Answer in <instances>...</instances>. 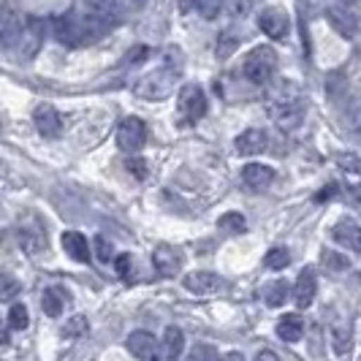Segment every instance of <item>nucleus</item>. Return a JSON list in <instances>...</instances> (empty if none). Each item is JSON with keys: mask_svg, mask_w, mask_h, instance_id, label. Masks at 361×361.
<instances>
[{"mask_svg": "<svg viewBox=\"0 0 361 361\" xmlns=\"http://www.w3.org/2000/svg\"><path fill=\"white\" fill-rule=\"evenodd\" d=\"M315 293H318V280H315V271L307 267V269H302V274L293 283V305L299 310H307L315 299Z\"/></svg>", "mask_w": 361, "mask_h": 361, "instance_id": "13", "label": "nucleus"}, {"mask_svg": "<svg viewBox=\"0 0 361 361\" xmlns=\"http://www.w3.org/2000/svg\"><path fill=\"white\" fill-rule=\"evenodd\" d=\"M22 27H25V19L19 14V8L11 0H6L0 6V47L3 49L17 47L19 38H22Z\"/></svg>", "mask_w": 361, "mask_h": 361, "instance_id": "5", "label": "nucleus"}, {"mask_svg": "<svg viewBox=\"0 0 361 361\" xmlns=\"http://www.w3.org/2000/svg\"><path fill=\"white\" fill-rule=\"evenodd\" d=\"M182 350H185V334H182V329L166 326L161 340V356L166 361H177L182 356Z\"/></svg>", "mask_w": 361, "mask_h": 361, "instance_id": "20", "label": "nucleus"}, {"mask_svg": "<svg viewBox=\"0 0 361 361\" xmlns=\"http://www.w3.org/2000/svg\"><path fill=\"white\" fill-rule=\"evenodd\" d=\"M63 250L71 255L73 261H79V264L90 261V242H87V236L79 234V231H66L63 234Z\"/></svg>", "mask_w": 361, "mask_h": 361, "instance_id": "21", "label": "nucleus"}, {"mask_svg": "<svg viewBox=\"0 0 361 361\" xmlns=\"http://www.w3.org/2000/svg\"><path fill=\"white\" fill-rule=\"evenodd\" d=\"M33 123H36L38 133L47 136V139L60 136V130H63V120H60L57 109H52V106H38L36 111H33Z\"/></svg>", "mask_w": 361, "mask_h": 361, "instance_id": "17", "label": "nucleus"}, {"mask_svg": "<svg viewBox=\"0 0 361 361\" xmlns=\"http://www.w3.org/2000/svg\"><path fill=\"white\" fill-rule=\"evenodd\" d=\"M217 226L226 234H245L247 231V220H245V215H239V212H226V215L217 220Z\"/></svg>", "mask_w": 361, "mask_h": 361, "instance_id": "24", "label": "nucleus"}, {"mask_svg": "<svg viewBox=\"0 0 361 361\" xmlns=\"http://www.w3.org/2000/svg\"><path fill=\"white\" fill-rule=\"evenodd\" d=\"M331 348H334V356H348L350 348H353V331L350 326H334L331 331Z\"/></svg>", "mask_w": 361, "mask_h": 361, "instance_id": "23", "label": "nucleus"}, {"mask_svg": "<svg viewBox=\"0 0 361 361\" xmlns=\"http://www.w3.org/2000/svg\"><path fill=\"white\" fill-rule=\"evenodd\" d=\"M236 155H245V158H250V155H261L264 149H267V133L264 130H258V128H250V130H242L239 136H236Z\"/></svg>", "mask_w": 361, "mask_h": 361, "instance_id": "16", "label": "nucleus"}, {"mask_svg": "<svg viewBox=\"0 0 361 361\" xmlns=\"http://www.w3.org/2000/svg\"><path fill=\"white\" fill-rule=\"evenodd\" d=\"M223 6L228 8L231 17H245L250 8V0H223Z\"/></svg>", "mask_w": 361, "mask_h": 361, "instance_id": "35", "label": "nucleus"}, {"mask_svg": "<svg viewBox=\"0 0 361 361\" xmlns=\"http://www.w3.org/2000/svg\"><path fill=\"white\" fill-rule=\"evenodd\" d=\"M334 161H337V166H340L343 171H348V174H361V155H356V152H343V155H337Z\"/></svg>", "mask_w": 361, "mask_h": 361, "instance_id": "30", "label": "nucleus"}, {"mask_svg": "<svg viewBox=\"0 0 361 361\" xmlns=\"http://www.w3.org/2000/svg\"><path fill=\"white\" fill-rule=\"evenodd\" d=\"M52 33L63 47H82L92 38L82 17H73V14H63V17L52 19Z\"/></svg>", "mask_w": 361, "mask_h": 361, "instance_id": "3", "label": "nucleus"}, {"mask_svg": "<svg viewBox=\"0 0 361 361\" xmlns=\"http://www.w3.org/2000/svg\"><path fill=\"white\" fill-rule=\"evenodd\" d=\"M258 22H261V30L269 38H274V41L288 36V17H286L280 8H267Z\"/></svg>", "mask_w": 361, "mask_h": 361, "instance_id": "18", "label": "nucleus"}, {"mask_svg": "<svg viewBox=\"0 0 361 361\" xmlns=\"http://www.w3.org/2000/svg\"><path fill=\"white\" fill-rule=\"evenodd\" d=\"M207 111V98L199 85H185L180 92V114L188 123H196Z\"/></svg>", "mask_w": 361, "mask_h": 361, "instance_id": "9", "label": "nucleus"}, {"mask_svg": "<svg viewBox=\"0 0 361 361\" xmlns=\"http://www.w3.org/2000/svg\"><path fill=\"white\" fill-rule=\"evenodd\" d=\"M324 264L329 269H348V258L340 253H334V250H324Z\"/></svg>", "mask_w": 361, "mask_h": 361, "instance_id": "34", "label": "nucleus"}, {"mask_svg": "<svg viewBox=\"0 0 361 361\" xmlns=\"http://www.w3.org/2000/svg\"><path fill=\"white\" fill-rule=\"evenodd\" d=\"M8 343V326L3 324V318H0V345Z\"/></svg>", "mask_w": 361, "mask_h": 361, "instance_id": "41", "label": "nucleus"}, {"mask_svg": "<svg viewBox=\"0 0 361 361\" xmlns=\"http://www.w3.org/2000/svg\"><path fill=\"white\" fill-rule=\"evenodd\" d=\"M331 236H334V242H340L343 247L353 250V253H361V226L359 223H353V220L345 217V220H340V223H334Z\"/></svg>", "mask_w": 361, "mask_h": 361, "instance_id": "15", "label": "nucleus"}, {"mask_svg": "<svg viewBox=\"0 0 361 361\" xmlns=\"http://www.w3.org/2000/svg\"><path fill=\"white\" fill-rule=\"evenodd\" d=\"M302 334H305V321H302L296 312H288V315H283V318L277 321V337H280L283 343H299Z\"/></svg>", "mask_w": 361, "mask_h": 361, "instance_id": "22", "label": "nucleus"}, {"mask_svg": "<svg viewBox=\"0 0 361 361\" xmlns=\"http://www.w3.org/2000/svg\"><path fill=\"white\" fill-rule=\"evenodd\" d=\"M79 17L87 25L92 36L104 33L109 27L117 25V14H114V0H79Z\"/></svg>", "mask_w": 361, "mask_h": 361, "instance_id": "1", "label": "nucleus"}, {"mask_svg": "<svg viewBox=\"0 0 361 361\" xmlns=\"http://www.w3.org/2000/svg\"><path fill=\"white\" fill-rule=\"evenodd\" d=\"M223 361H247V359H245V356H242L239 350H231V353H228V356H226Z\"/></svg>", "mask_w": 361, "mask_h": 361, "instance_id": "42", "label": "nucleus"}, {"mask_svg": "<svg viewBox=\"0 0 361 361\" xmlns=\"http://www.w3.org/2000/svg\"><path fill=\"white\" fill-rule=\"evenodd\" d=\"M193 6H196V0H180V8H182V11H190Z\"/></svg>", "mask_w": 361, "mask_h": 361, "instance_id": "43", "label": "nucleus"}, {"mask_svg": "<svg viewBox=\"0 0 361 361\" xmlns=\"http://www.w3.org/2000/svg\"><path fill=\"white\" fill-rule=\"evenodd\" d=\"M188 361H217V350L212 348V345H196L193 350H190V356H188Z\"/></svg>", "mask_w": 361, "mask_h": 361, "instance_id": "33", "label": "nucleus"}, {"mask_svg": "<svg viewBox=\"0 0 361 361\" xmlns=\"http://www.w3.org/2000/svg\"><path fill=\"white\" fill-rule=\"evenodd\" d=\"M274 180V171L264 163H250L242 169V182L250 188V190H267Z\"/></svg>", "mask_w": 361, "mask_h": 361, "instance_id": "19", "label": "nucleus"}, {"mask_svg": "<svg viewBox=\"0 0 361 361\" xmlns=\"http://www.w3.org/2000/svg\"><path fill=\"white\" fill-rule=\"evenodd\" d=\"M41 307H44V312L49 315V318H57L60 312H63V293L57 288H49L44 290V299H41Z\"/></svg>", "mask_w": 361, "mask_h": 361, "instance_id": "25", "label": "nucleus"}, {"mask_svg": "<svg viewBox=\"0 0 361 361\" xmlns=\"http://www.w3.org/2000/svg\"><path fill=\"white\" fill-rule=\"evenodd\" d=\"M128 6H133V8H139V6H145L147 0H126Z\"/></svg>", "mask_w": 361, "mask_h": 361, "instance_id": "44", "label": "nucleus"}, {"mask_svg": "<svg viewBox=\"0 0 361 361\" xmlns=\"http://www.w3.org/2000/svg\"><path fill=\"white\" fill-rule=\"evenodd\" d=\"M288 264H290L288 247H271L269 253H267V267L269 269H286Z\"/></svg>", "mask_w": 361, "mask_h": 361, "instance_id": "27", "label": "nucleus"}, {"mask_svg": "<svg viewBox=\"0 0 361 361\" xmlns=\"http://www.w3.org/2000/svg\"><path fill=\"white\" fill-rule=\"evenodd\" d=\"M326 19H329V25H331L343 38H348V41H353V38L359 36V19H356L353 11H348L345 6L329 8V11H326Z\"/></svg>", "mask_w": 361, "mask_h": 361, "instance_id": "10", "label": "nucleus"}, {"mask_svg": "<svg viewBox=\"0 0 361 361\" xmlns=\"http://www.w3.org/2000/svg\"><path fill=\"white\" fill-rule=\"evenodd\" d=\"M44 44V22L38 17L25 19V27H22V38H19V47L25 57H36L38 49Z\"/></svg>", "mask_w": 361, "mask_h": 361, "instance_id": "14", "label": "nucleus"}, {"mask_svg": "<svg viewBox=\"0 0 361 361\" xmlns=\"http://www.w3.org/2000/svg\"><path fill=\"white\" fill-rule=\"evenodd\" d=\"M177 76H180L177 68H158V71L147 73L142 79V85H139V95L147 98V101H163V98H169L174 92Z\"/></svg>", "mask_w": 361, "mask_h": 361, "instance_id": "2", "label": "nucleus"}, {"mask_svg": "<svg viewBox=\"0 0 361 361\" xmlns=\"http://www.w3.org/2000/svg\"><path fill=\"white\" fill-rule=\"evenodd\" d=\"M182 286H185V290H190L196 296H209V293H217L223 288V280L217 277L215 271H190V274H185Z\"/></svg>", "mask_w": 361, "mask_h": 361, "instance_id": "11", "label": "nucleus"}, {"mask_svg": "<svg viewBox=\"0 0 361 361\" xmlns=\"http://www.w3.org/2000/svg\"><path fill=\"white\" fill-rule=\"evenodd\" d=\"M63 334L66 337H82V334H87V318L85 315H73L71 321L63 326Z\"/></svg>", "mask_w": 361, "mask_h": 361, "instance_id": "31", "label": "nucleus"}, {"mask_svg": "<svg viewBox=\"0 0 361 361\" xmlns=\"http://www.w3.org/2000/svg\"><path fill=\"white\" fill-rule=\"evenodd\" d=\"M147 142V126L139 120V117H126L120 126H117V145L123 152L133 155L139 152Z\"/></svg>", "mask_w": 361, "mask_h": 361, "instance_id": "6", "label": "nucleus"}, {"mask_svg": "<svg viewBox=\"0 0 361 361\" xmlns=\"http://www.w3.org/2000/svg\"><path fill=\"white\" fill-rule=\"evenodd\" d=\"M255 361H280V356H277V353H271V350H261V353L255 356Z\"/></svg>", "mask_w": 361, "mask_h": 361, "instance_id": "40", "label": "nucleus"}, {"mask_svg": "<svg viewBox=\"0 0 361 361\" xmlns=\"http://www.w3.org/2000/svg\"><path fill=\"white\" fill-rule=\"evenodd\" d=\"M117 274L130 277V255H117Z\"/></svg>", "mask_w": 361, "mask_h": 361, "instance_id": "38", "label": "nucleus"}, {"mask_svg": "<svg viewBox=\"0 0 361 361\" xmlns=\"http://www.w3.org/2000/svg\"><path fill=\"white\" fill-rule=\"evenodd\" d=\"M128 350L133 353V359H139V361H161L163 359L158 340H155L149 331H145V329L128 334Z\"/></svg>", "mask_w": 361, "mask_h": 361, "instance_id": "8", "label": "nucleus"}, {"mask_svg": "<svg viewBox=\"0 0 361 361\" xmlns=\"http://www.w3.org/2000/svg\"><path fill=\"white\" fill-rule=\"evenodd\" d=\"M269 114L280 128L293 130V128L302 123V117H305V104L296 101V98H280V101H271Z\"/></svg>", "mask_w": 361, "mask_h": 361, "instance_id": "7", "label": "nucleus"}, {"mask_svg": "<svg viewBox=\"0 0 361 361\" xmlns=\"http://www.w3.org/2000/svg\"><path fill=\"white\" fill-rule=\"evenodd\" d=\"M236 47H239V38H236L234 33H223L220 41H217V57H220V60H228V57L236 52Z\"/></svg>", "mask_w": 361, "mask_h": 361, "instance_id": "29", "label": "nucleus"}, {"mask_svg": "<svg viewBox=\"0 0 361 361\" xmlns=\"http://www.w3.org/2000/svg\"><path fill=\"white\" fill-rule=\"evenodd\" d=\"M95 253H98V261H111V245L104 236L95 239Z\"/></svg>", "mask_w": 361, "mask_h": 361, "instance_id": "37", "label": "nucleus"}, {"mask_svg": "<svg viewBox=\"0 0 361 361\" xmlns=\"http://www.w3.org/2000/svg\"><path fill=\"white\" fill-rule=\"evenodd\" d=\"M147 47H136V49H133V52L128 54V66H136V63H139V60H145L147 57Z\"/></svg>", "mask_w": 361, "mask_h": 361, "instance_id": "39", "label": "nucleus"}, {"mask_svg": "<svg viewBox=\"0 0 361 361\" xmlns=\"http://www.w3.org/2000/svg\"><path fill=\"white\" fill-rule=\"evenodd\" d=\"M128 169H130V174L136 177V180H145L147 177V163L142 158H130L128 161Z\"/></svg>", "mask_w": 361, "mask_h": 361, "instance_id": "36", "label": "nucleus"}, {"mask_svg": "<svg viewBox=\"0 0 361 361\" xmlns=\"http://www.w3.org/2000/svg\"><path fill=\"white\" fill-rule=\"evenodd\" d=\"M286 296H288V286L283 280H274V286H269V290H267V305L280 307V305H286Z\"/></svg>", "mask_w": 361, "mask_h": 361, "instance_id": "26", "label": "nucleus"}, {"mask_svg": "<svg viewBox=\"0 0 361 361\" xmlns=\"http://www.w3.org/2000/svg\"><path fill=\"white\" fill-rule=\"evenodd\" d=\"M152 264L161 277H174L182 269V255L174 245H158L152 253Z\"/></svg>", "mask_w": 361, "mask_h": 361, "instance_id": "12", "label": "nucleus"}, {"mask_svg": "<svg viewBox=\"0 0 361 361\" xmlns=\"http://www.w3.org/2000/svg\"><path fill=\"white\" fill-rule=\"evenodd\" d=\"M27 324H30V315H27V307H25V305H14V307L8 310V326H11V329L22 331V329H27Z\"/></svg>", "mask_w": 361, "mask_h": 361, "instance_id": "28", "label": "nucleus"}, {"mask_svg": "<svg viewBox=\"0 0 361 361\" xmlns=\"http://www.w3.org/2000/svg\"><path fill=\"white\" fill-rule=\"evenodd\" d=\"M196 8L204 19H215L223 8V0H196Z\"/></svg>", "mask_w": 361, "mask_h": 361, "instance_id": "32", "label": "nucleus"}, {"mask_svg": "<svg viewBox=\"0 0 361 361\" xmlns=\"http://www.w3.org/2000/svg\"><path fill=\"white\" fill-rule=\"evenodd\" d=\"M274 63H277V54L271 52L269 47H258L253 52L245 57V76L253 82V85H267L274 73Z\"/></svg>", "mask_w": 361, "mask_h": 361, "instance_id": "4", "label": "nucleus"}]
</instances>
